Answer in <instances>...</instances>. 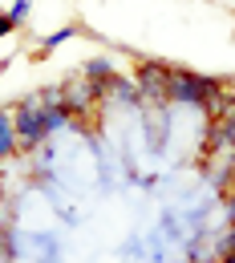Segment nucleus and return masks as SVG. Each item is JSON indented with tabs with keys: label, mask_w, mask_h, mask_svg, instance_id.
Returning <instances> with one entry per match:
<instances>
[{
	"label": "nucleus",
	"mask_w": 235,
	"mask_h": 263,
	"mask_svg": "<svg viewBox=\"0 0 235 263\" xmlns=\"http://www.w3.org/2000/svg\"><path fill=\"white\" fill-rule=\"evenodd\" d=\"M215 85H223V81H219V77H203L195 69H174L170 65L167 101H174V105H203V98H207Z\"/></svg>",
	"instance_id": "1"
},
{
	"label": "nucleus",
	"mask_w": 235,
	"mask_h": 263,
	"mask_svg": "<svg viewBox=\"0 0 235 263\" xmlns=\"http://www.w3.org/2000/svg\"><path fill=\"white\" fill-rule=\"evenodd\" d=\"M12 126H16V150H37L45 138H49V126H45V109L37 98H25L12 105Z\"/></svg>",
	"instance_id": "2"
},
{
	"label": "nucleus",
	"mask_w": 235,
	"mask_h": 263,
	"mask_svg": "<svg viewBox=\"0 0 235 263\" xmlns=\"http://www.w3.org/2000/svg\"><path fill=\"white\" fill-rule=\"evenodd\" d=\"M98 101H101V85L89 81L85 73L81 77H69L65 85H61V105L69 109V118H85Z\"/></svg>",
	"instance_id": "3"
},
{
	"label": "nucleus",
	"mask_w": 235,
	"mask_h": 263,
	"mask_svg": "<svg viewBox=\"0 0 235 263\" xmlns=\"http://www.w3.org/2000/svg\"><path fill=\"white\" fill-rule=\"evenodd\" d=\"M167 77H170V65L162 61H142L134 73V85L142 93V105H167Z\"/></svg>",
	"instance_id": "4"
},
{
	"label": "nucleus",
	"mask_w": 235,
	"mask_h": 263,
	"mask_svg": "<svg viewBox=\"0 0 235 263\" xmlns=\"http://www.w3.org/2000/svg\"><path fill=\"white\" fill-rule=\"evenodd\" d=\"M101 98H114V101H122V105H142V93H138V85H134V81H126L118 69L105 77V85H101Z\"/></svg>",
	"instance_id": "5"
},
{
	"label": "nucleus",
	"mask_w": 235,
	"mask_h": 263,
	"mask_svg": "<svg viewBox=\"0 0 235 263\" xmlns=\"http://www.w3.org/2000/svg\"><path fill=\"white\" fill-rule=\"evenodd\" d=\"M16 154V126H12V109H0V162H8Z\"/></svg>",
	"instance_id": "6"
},
{
	"label": "nucleus",
	"mask_w": 235,
	"mask_h": 263,
	"mask_svg": "<svg viewBox=\"0 0 235 263\" xmlns=\"http://www.w3.org/2000/svg\"><path fill=\"white\" fill-rule=\"evenodd\" d=\"M69 36H77V29H73V25H65V29H57V33H49L45 41H41V53H49V49H57V45H65Z\"/></svg>",
	"instance_id": "7"
},
{
	"label": "nucleus",
	"mask_w": 235,
	"mask_h": 263,
	"mask_svg": "<svg viewBox=\"0 0 235 263\" xmlns=\"http://www.w3.org/2000/svg\"><path fill=\"white\" fill-rule=\"evenodd\" d=\"M81 73H85L89 81H98V85H105V77H110L114 69H110V61H85V69H81Z\"/></svg>",
	"instance_id": "8"
},
{
	"label": "nucleus",
	"mask_w": 235,
	"mask_h": 263,
	"mask_svg": "<svg viewBox=\"0 0 235 263\" xmlns=\"http://www.w3.org/2000/svg\"><path fill=\"white\" fill-rule=\"evenodd\" d=\"M29 4H33V0H16V4H12V8H8V16H12V21H16V25H21V21H25V16H29Z\"/></svg>",
	"instance_id": "9"
},
{
	"label": "nucleus",
	"mask_w": 235,
	"mask_h": 263,
	"mask_svg": "<svg viewBox=\"0 0 235 263\" xmlns=\"http://www.w3.org/2000/svg\"><path fill=\"white\" fill-rule=\"evenodd\" d=\"M12 29H16V21H12L8 12H0V36H8V33H12Z\"/></svg>",
	"instance_id": "10"
},
{
	"label": "nucleus",
	"mask_w": 235,
	"mask_h": 263,
	"mask_svg": "<svg viewBox=\"0 0 235 263\" xmlns=\"http://www.w3.org/2000/svg\"><path fill=\"white\" fill-rule=\"evenodd\" d=\"M223 211H227V223H235V191L223 198Z\"/></svg>",
	"instance_id": "11"
},
{
	"label": "nucleus",
	"mask_w": 235,
	"mask_h": 263,
	"mask_svg": "<svg viewBox=\"0 0 235 263\" xmlns=\"http://www.w3.org/2000/svg\"><path fill=\"white\" fill-rule=\"evenodd\" d=\"M235 247V223H231V231H227V239H223V251H231Z\"/></svg>",
	"instance_id": "12"
},
{
	"label": "nucleus",
	"mask_w": 235,
	"mask_h": 263,
	"mask_svg": "<svg viewBox=\"0 0 235 263\" xmlns=\"http://www.w3.org/2000/svg\"><path fill=\"white\" fill-rule=\"evenodd\" d=\"M227 118H231V122H235V109H231V114H227Z\"/></svg>",
	"instance_id": "13"
},
{
	"label": "nucleus",
	"mask_w": 235,
	"mask_h": 263,
	"mask_svg": "<svg viewBox=\"0 0 235 263\" xmlns=\"http://www.w3.org/2000/svg\"><path fill=\"white\" fill-rule=\"evenodd\" d=\"M231 178H235V162H231Z\"/></svg>",
	"instance_id": "14"
}]
</instances>
